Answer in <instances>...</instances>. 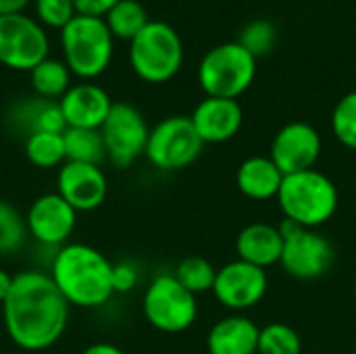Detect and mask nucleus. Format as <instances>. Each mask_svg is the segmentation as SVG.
I'll return each mask as SVG.
<instances>
[{
    "label": "nucleus",
    "instance_id": "obj_1",
    "mask_svg": "<svg viewBox=\"0 0 356 354\" xmlns=\"http://www.w3.org/2000/svg\"><path fill=\"white\" fill-rule=\"evenodd\" d=\"M71 305L44 271H21L2 303V321L10 342L25 353L54 346L69 323Z\"/></svg>",
    "mask_w": 356,
    "mask_h": 354
},
{
    "label": "nucleus",
    "instance_id": "obj_2",
    "mask_svg": "<svg viewBox=\"0 0 356 354\" xmlns=\"http://www.w3.org/2000/svg\"><path fill=\"white\" fill-rule=\"evenodd\" d=\"M113 267L115 263L90 244H65L56 248L48 275L71 307L98 309L115 294Z\"/></svg>",
    "mask_w": 356,
    "mask_h": 354
},
{
    "label": "nucleus",
    "instance_id": "obj_3",
    "mask_svg": "<svg viewBox=\"0 0 356 354\" xmlns=\"http://www.w3.org/2000/svg\"><path fill=\"white\" fill-rule=\"evenodd\" d=\"M275 200L286 221L317 230L336 215L340 194L336 184L325 173L309 169L286 175Z\"/></svg>",
    "mask_w": 356,
    "mask_h": 354
},
{
    "label": "nucleus",
    "instance_id": "obj_4",
    "mask_svg": "<svg viewBox=\"0 0 356 354\" xmlns=\"http://www.w3.org/2000/svg\"><path fill=\"white\" fill-rule=\"evenodd\" d=\"M129 63L134 73L148 83L173 79L184 63L179 33L165 21H150L129 42Z\"/></svg>",
    "mask_w": 356,
    "mask_h": 354
},
{
    "label": "nucleus",
    "instance_id": "obj_5",
    "mask_svg": "<svg viewBox=\"0 0 356 354\" xmlns=\"http://www.w3.org/2000/svg\"><path fill=\"white\" fill-rule=\"evenodd\" d=\"M115 38L104 19L77 15L60 29L65 63L73 75L92 79L106 71L113 58Z\"/></svg>",
    "mask_w": 356,
    "mask_h": 354
},
{
    "label": "nucleus",
    "instance_id": "obj_6",
    "mask_svg": "<svg viewBox=\"0 0 356 354\" xmlns=\"http://www.w3.org/2000/svg\"><path fill=\"white\" fill-rule=\"evenodd\" d=\"M257 77V58L238 42L211 48L198 65V83L207 96L238 100Z\"/></svg>",
    "mask_w": 356,
    "mask_h": 354
},
{
    "label": "nucleus",
    "instance_id": "obj_7",
    "mask_svg": "<svg viewBox=\"0 0 356 354\" xmlns=\"http://www.w3.org/2000/svg\"><path fill=\"white\" fill-rule=\"evenodd\" d=\"M142 311L154 330L179 334L194 325L198 317V303L173 273H161L148 284L142 298Z\"/></svg>",
    "mask_w": 356,
    "mask_h": 354
},
{
    "label": "nucleus",
    "instance_id": "obj_8",
    "mask_svg": "<svg viewBox=\"0 0 356 354\" xmlns=\"http://www.w3.org/2000/svg\"><path fill=\"white\" fill-rule=\"evenodd\" d=\"M280 230L284 236V252L280 265L290 277L311 282L319 280L332 269L336 261V250L323 234H319L317 230L300 227L286 219Z\"/></svg>",
    "mask_w": 356,
    "mask_h": 354
},
{
    "label": "nucleus",
    "instance_id": "obj_9",
    "mask_svg": "<svg viewBox=\"0 0 356 354\" xmlns=\"http://www.w3.org/2000/svg\"><path fill=\"white\" fill-rule=\"evenodd\" d=\"M200 140L190 117L173 115L159 121L148 136L144 156L161 171H179L190 167L202 152Z\"/></svg>",
    "mask_w": 356,
    "mask_h": 354
},
{
    "label": "nucleus",
    "instance_id": "obj_10",
    "mask_svg": "<svg viewBox=\"0 0 356 354\" xmlns=\"http://www.w3.org/2000/svg\"><path fill=\"white\" fill-rule=\"evenodd\" d=\"M106 159L117 169H127L146 152L150 127L144 115L129 102H113L106 121L100 127Z\"/></svg>",
    "mask_w": 356,
    "mask_h": 354
},
{
    "label": "nucleus",
    "instance_id": "obj_11",
    "mask_svg": "<svg viewBox=\"0 0 356 354\" xmlns=\"http://www.w3.org/2000/svg\"><path fill=\"white\" fill-rule=\"evenodd\" d=\"M48 35L31 17L17 13L0 17V63L15 71H31L48 58Z\"/></svg>",
    "mask_w": 356,
    "mask_h": 354
},
{
    "label": "nucleus",
    "instance_id": "obj_12",
    "mask_svg": "<svg viewBox=\"0 0 356 354\" xmlns=\"http://www.w3.org/2000/svg\"><path fill=\"white\" fill-rule=\"evenodd\" d=\"M269 288L267 269L250 265L246 261H232L217 269L213 294L217 303L229 311H248L257 307Z\"/></svg>",
    "mask_w": 356,
    "mask_h": 354
},
{
    "label": "nucleus",
    "instance_id": "obj_13",
    "mask_svg": "<svg viewBox=\"0 0 356 354\" xmlns=\"http://www.w3.org/2000/svg\"><path fill=\"white\" fill-rule=\"evenodd\" d=\"M321 136L319 131L305 121L286 123L271 142V159L284 175L300 173L315 169L321 156Z\"/></svg>",
    "mask_w": 356,
    "mask_h": 354
},
{
    "label": "nucleus",
    "instance_id": "obj_14",
    "mask_svg": "<svg viewBox=\"0 0 356 354\" xmlns=\"http://www.w3.org/2000/svg\"><path fill=\"white\" fill-rule=\"evenodd\" d=\"M25 221L27 232L35 242L50 248H60L67 244L75 230L77 211L58 192H50L38 196L31 202Z\"/></svg>",
    "mask_w": 356,
    "mask_h": 354
},
{
    "label": "nucleus",
    "instance_id": "obj_15",
    "mask_svg": "<svg viewBox=\"0 0 356 354\" xmlns=\"http://www.w3.org/2000/svg\"><path fill=\"white\" fill-rule=\"evenodd\" d=\"M56 192L77 211H96L108 192V182L100 165L65 161L56 173Z\"/></svg>",
    "mask_w": 356,
    "mask_h": 354
},
{
    "label": "nucleus",
    "instance_id": "obj_16",
    "mask_svg": "<svg viewBox=\"0 0 356 354\" xmlns=\"http://www.w3.org/2000/svg\"><path fill=\"white\" fill-rule=\"evenodd\" d=\"M190 119L204 144H223L238 136L244 111L238 100L207 96L198 102Z\"/></svg>",
    "mask_w": 356,
    "mask_h": 354
},
{
    "label": "nucleus",
    "instance_id": "obj_17",
    "mask_svg": "<svg viewBox=\"0 0 356 354\" xmlns=\"http://www.w3.org/2000/svg\"><path fill=\"white\" fill-rule=\"evenodd\" d=\"M67 127H81V129H100L106 121L113 100L108 94L90 81L71 86L65 96L58 100Z\"/></svg>",
    "mask_w": 356,
    "mask_h": 354
},
{
    "label": "nucleus",
    "instance_id": "obj_18",
    "mask_svg": "<svg viewBox=\"0 0 356 354\" xmlns=\"http://www.w3.org/2000/svg\"><path fill=\"white\" fill-rule=\"evenodd\" d=\"M236 252L240 261L261 269L280 265L284 252V236L280 225L250 223L236 238Z\"/></svg>",
    "mask_w": 356,
    "mask_h": 354
},
{
    "label": "nucleus",
    "instance_id": "obj_19",
    "mask_svg": "<svg viewBox=\"0 0 356 354\" xmlns=\"http://www.w3.org/2000/svg\"><path fill=\"white\" fill-rule=\"evenodd\" d=\"M261 328L244 317L229 315L217 321L207 336L209 354H259Z\"/></svg>",
    "mask_w": 356,
    "mask_h": 354
},
{
    "label": "nucleus",
    "instance_id": "obj_20",
    "mask_svg": "<svg viewBox=\"0 0 356 354\" xmlns=\"http://www.w3.org/2000/svg\"><path fill=\"white\" fill-rule=\"evenodd\" d=\"M284 177L286 175L271 156H248L238 167L236 184L238 190L250 200H271L277 198Z\"/></svg>",
    "mask_w": 356,
    "mask_h": 354
},
{
    "label": "nucleus",
    "instance_id": "obj_21",
    "mask_svg": "<svg viewBox=\"0 0 356 354\" xmlns=\"http://www.w3.org/2000/svg\"><path fill=\"white\" fill-rule=\"evenodd\" d=\"M15 123L19 125V129L25 131V136L38 131L63 134L67 129L60 104L56 100H46L40 96L31 100H23L21 104L15 106Z\"/></svg>",
    "mask_w": 356,
    "mask_h": 354
},
{
    "label": "nucleus",
    "instance_id": "obj_22",
    "mask_svg": "<svg viewBox=\"0 0 356 354\" xmlns=\"http://www.w3.org/2000/svg\"><path fill=\"white\" fill-rule=\"evenodd\" d=\"M31 88L40 98L46 100H60L65 92L71 88V69L67 67L65 61L56 58H44L38 67L31 71Z\"/></svg>",
    "mask_w": 356,
    "mask_h": 354
},
{
    "label": "nucleus",
    "instance_id": "obj_23",
    "mask_svg": "<svg viewBox=\"0 0 356 354\" xmlns=\"http://www.w3.org/2000/svg\"><path fill=\"white\" fill-rule=\"evenodd\" d=\"M63 140H65V159L71 163L100 165L106 159V148L100 129L67 127L63 131Z\"/></svg>",
    "mask_w": 356,
    "mask_h": 354
},
{
    "label": "nucleus",
    "instance_id": "obj_24",
    "mask_svg": "<svg viewBox=\"0 0 356 354\" xmlns=\"http://www.w3.org/2000/svg\"><path fill=\"white\" fill-rule=\"evenodd\" d=\"M106 27L111 29L113 38H121V40H134L148 23V13L144 8V4H140L138 0H119L104 17Z\"/></svg>",
    "mask_w": 356,
    "mask_h": 354
},
{
    "label": "nucleus",
    "instance_id": "obj_25",
    "mask_svg": "<svg viewBox=\"0 0 356 354\" xmlns=\"http://www.w3.org/2000/svg\"><path fill=\"white\" fill-rule=\"evenodd\" d=\"M25 156L31 165L40 169L60 167L65 159V140L63 134L38 131L25 138Z\"/></svg>",
    "mask_w": 356,
    "mask_h": 354
},
{
    "label": "nucleus",
    "instance_id": "obj_26",
    "mask_svg": "<svg viewBox=\"0 0 356 354\" xmlns=\"http://www.w3.org/2000/svg\"><path fill=\"white\" fill-rule=\"evenodd\" d=\"M173 275L188 292L196 296L202 292H213L217 269L204 257H186L177 263Z\"/></svg>",
    "mask_w": 356,
    "mask_h": 354
},
{
    "label": "nucleus",
    "instance_id": "obj_27",
    "mask_svg": "<svg viewBox=\"0 0 356 354\" xmlns=\"http://www.w3.org/2000/svg\"><path fill=\"white\" fill-rule=\"evenodd\" d=\"M302 340L294 328L288 323H269L261 328L259 336V354H300Z\"/></svg>",
    "mask_w": 356,
    "mask_h": 354
},
{
    "label": "nucleus",
    "instance_id": "obj_28",
    "mask_svg": "<svg viewBox=\"0 0 356 354\" xmlns=\"http://www.w3.org/2000/svg\"><path fill=\"white\" fill-rule=\"evenodd\" d=\"M27 236L29 232L25 217L10 202L0 200V255L17 252Z\"/></svg>",
    "mask_w": 356,
    "mask_h": 354
},
{
    "label": "nucleus",
    "instance_id": "obj_29",
    "mask_svg": "<svg viewBox=\"0 0 356 354\" xmlns=\"http://www.w3.org/2000/svg\"><path fill=\"white\" fill-rule=\"evenodd\" d=\"M332 131L342 146L356 150V90L342 96L334 106Z\"/></svg>",
    "mask_w": 356,
    "mask_h": 354
},
{
    "label": "nucleus",
    "instance_id": "obj_30",
    "mask_svg": "<svg viewBox=\"0 0 356 354\" xmlns=\"http://www.w3.org/2000/svg\"><path fill=\"white\" fill-rule=\"evenodd\" d=\"M275 40H277L275 25L271 21H267V19H254V21L244 25L238 44L244 46L254 58H259V56L273 50Z\"/></svg>",
    "mask_w": 356,
    "mask_h": 354
},
{
    "label": "nucleus",
    "instance_id": "obj_31",
    "mask_svg": "<svg viewBox=\"0 0 356 354\" xmlns=\"http://www.w3.org/2000/svg\"><path fill=\"white\" fill-rule=\"evenodd\" d=\"M35 15L46 27L63 29L77 17V10L73 0H35Z\"/></svg>",
    "mask_w": 356,
    "mask_h": 354
},
{
    "label": "nucleus",
    "instance_id": "obj_32",
    "mask_svg": "<svg viewBox=\"0 0 356 354\" xmlns=\"http://www.w3.org/2000/svg\"><path fill=\"white\" fill-rule=\"evenodd\" d=\"M138 284V269L123 261V263H115L113 267V288H115V294H127L136 288Z\"/></svg>",
    "mask_w": 356,
    "mask_h": 354
},
{
    "label": "nucleus",
    "instance_id": "obj_33",
    "mask_svg": "<svg viewBox=\"0 0 356 354\" xmlns=\"http://www.w3.org/2000/svg\"><path fill=\"white\" fill-rule=\"evenodd\" d=\"M117 2H119V0H73L77 15H83V17H98V19H104L106 13H108Z\"/></svg>",
    "mask_w": 356,
    "mask_h": 354
},
{
    "label": "nucleus",
    "instance_id": "obj_34",
    "mask_svg": "<svg viewBox=\"0 0 356 354\" xmlns=\"http://www.w3.org/2000/svg\"><path fill=\"white\" fill-rule=\"evenodd\" d=\"M27 4H29V0H0V17H4V15H17Z\"/></svg>",
    "mask_w": 356,
    "mask_h": 354
},
{
    "label": "nucleus",
    "instance_id": "obj_35",
    "mask_svg": "<svg viewBox=\"0 0 356 354\" xmlns=\"http://www.w3.org/2000/svg\"><path fill=\"white\" fill-rule=\"evenodd\" d=\"M81 354H125L119 346L108 344V342H96L92 346H88Z\"/></svg>",
    "mask_w": 356,
    "mask_h": 354
},
{
    "label": "nucleus",
    "instance_id": "obj_36",
    "mask_svg": "<svg viewBox=\"0 0 356 354\" xmlns=\"http://www.w3.org/2000/svg\"><path fill=\"white\" fill-rule=\"evenodd\" d=\"M13 280H15V275H10L8 271L0 269V307H2V303L6 300V296L10 294V288H13Z\"/></svg>",
    "mask_w": 356,
    "mask_h": 354
},
{
    "label": "nucleus",
    "instance_id": "obj_37",
    "mask_svg": "<svg viewBox=\"0 0 356 354\" xmlns=\"http://www.w3.org/2000/svg\"><path fill=\"white\" fill-rule=\"evenodd\" d=\"M355 298H356V280H355Z\"/></svg>",
    "mask_w": 356,
    "mask_h": 354
},
{
    "label": "nucleus",
    "instance_id": "obj_38",
    "mask_svg": "<svg viewBox=\"0 0 356 354\" xmlns=\"http://www.w3.org/2000/svg\"><path fill=\"white\" fill-rule=\"evenodd\" d=\"M350 354H356V351H355V353H350Z\"/></svg>",
    "mask_w": 356,
    "mask_h": 354
}]
</instances>
